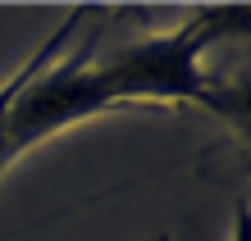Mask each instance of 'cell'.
Returning a JSON list of instances; mask_svg holds the SVG:
<instances>
[{
  "instance_id": "6da1fadb",
  "label": "cell",
  "mask_w": 251,
  "mask_h": 241,
  "mask_svg": "<svg viewBox=\"0 0 251 241\" xmlns=\"http://www.w3.org/2000/svg\"><path fill=\"white\" fill-rule=\"evenodd\" d=\"M251 19L247 5H215L187 14L178 27L155 32L146 41L105 55L96 64L92 46L78 55H55L32 82L14 96L9 123H5V146L9 159L23 150L41 146L69 123H82L92 114H114V110H165V105H205V110L224 114L233 128H242L247 105L242 91L219 87L205 73V50H215L224 37L242 32Z\"/></svg>"
},
{
  "instance_id": "7a4b0ae2",
  "label": "cell",
  "mask_w": 251,
  "mask_h": 241,
  "mask_svg": "<svg viewBox=\"0 0 251 241\" xmlns=\"http://www.w3.org/2000/svg\"><path fill=\"white\" fill-rule=\"evenodd\" d=\"M82 19H92V9H73L69 19H64V23L55 27V32H50L46 41H41V46H37V55H27V64H23L19 73H14V78H9L5 87H0V173L9 169V146H5V123H9V110H14V96H19L23 87H27V82H32L37 73H41V68H46L50 59H55V55H60V50L69 46V37L78 32V23H82Z\"/></svg>"
},
{
  "instance_id": "3957f363",
  "label": "cell",
  "mask_w": 251,
  "mask_h": 241,
  "mask_svg": "<svg viewBox=\"0 0 251 241\" xmlns=\"http://www.w3.org/2000/svg\"><path fill=\"white\" fill-rule=\"evenodd\" d=\"M228 241H251V214H247V209H238V219H233V232H228Z\"/></svg>"
},
{
  "instance_id": "277c9868",
  "label": "cell",
  "mask_w": 251,
  "mask_h": 241,
  "mask_svg": "<svg viewBox=\"0 0 251 241\" xmlns=\"http://www.w3.org/2000/svg\"><path fill=\"white\" fill-rule=\"evenodd\" d=\"M151 241H169V237H165V232H160V237H151Z\"/></svg>"
}]
</instances>
